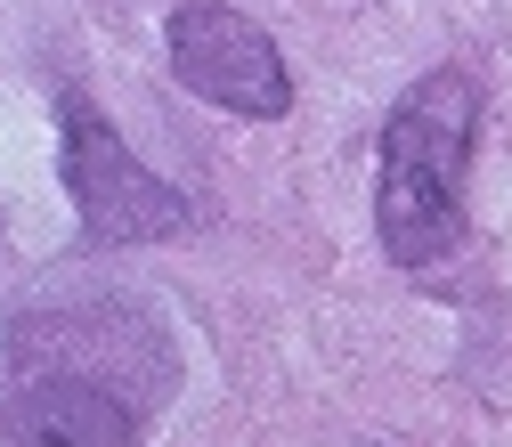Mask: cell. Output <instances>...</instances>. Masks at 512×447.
Segmentation results:
<instances>
[{"mask_svg":"<svg viewBox=\"0 0 512 447\" xmlns=\"http://www.w3.org/2000/svg\"><path fill=\"white\" fill-rule=\"evenodd\" d=\"M472 82L464 74H423L391 122H382V179H374V228L382 252L407 269L439 261L464 220V163H472Z\"/></svg>","mask_w":512,"mask_h":447,"instance_id":"cell-1","label":"cell"},{"mask_svg":"<svg viewBox=\"0 0 512 447\" xmlns=\"http://www.w3.org/2000/svg\"><path fill=\"white\" fill-rule=\"evenodd\" d=\"M57 163H66V196H74V212H82V228L98 244H155V236L179 228L171 179H155L122 147L114 122L98 106H82V98H66V155Z\"/></svg>","mask_w":512,"mask_h":447,"instance_id":"cell-2","label":"cell"},{"mask_svg":"<svg viewBox=\"0 0 512 447\" xmlns=\"http://www.w3.org/2000/svg\"><path fill=\"white\" fill-rule=\"evenodd\" d=\"M163 49H171V74L196 90V98H212L220 114L277 122L293 106V74H285L277 41L252 25V17L220 9V0H187V9L163 25Z\"/></svg>","mask_w":512,"mask_h":447,"instance_id":"cell-3","label":"cell"},{"mask_svg":"<svg viewBox=\"0 0 512 447\" xmlns=\"http://www.w3.org/2000/svg\"><path fill=\"white\" fill-rule=\"evenodd\" d=\"M17 431L33 447H131V415L98 382H41V391H25Z\"/></svg>","mask_w":512,"mask_h":447,"instance_id":"cell-4","label":"cell"}]
</instances>
